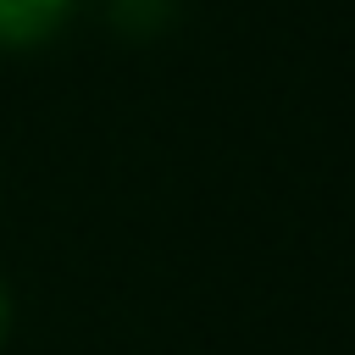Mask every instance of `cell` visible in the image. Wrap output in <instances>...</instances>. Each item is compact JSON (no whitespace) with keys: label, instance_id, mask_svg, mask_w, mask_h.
Returning a JSON list of instances; mask_svg holds the SVG:
<instances>
[{"label":"cell","instance_id":"1","mask_svg":"<svg viewBox=\"0 0 355 355\" xmlns=\"http://www.w3.org/2000/svg\"><path fill=\"white\" fill-rule=\"evenodd\" d=\"M72 0H0V50L17 44H39L44 33H55V22L67 17Z\"/></svg>","mask_w":355,"mask_h":355},{"label":"cell","instance_id":"2","mask_svg":"<svg viewBox=\"0 0 355 355\" xmlns=\"http://www.w3.org/2000/svg\"><path fill=\"white\" fill-rule=\"evenodd\" d=\"M6 316H11V311H6V294H0V333H6Z\"/></svg>","mask_w":355,"mask_h":355}]
</instances>
